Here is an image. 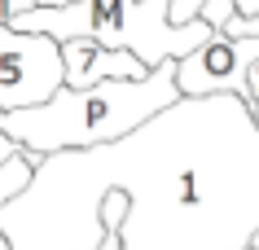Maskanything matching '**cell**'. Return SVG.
<instances>
[{
	"instance_id": "6da1fadb",
	"label": "cell",
	"mask_w": 259,
	"mask_h": 250,
	"mask_svg": "<svg viewBox=\"0 0 259 250\" xmlns=\"http://www.w3.org/2000/svg\"><path fill=\"white\" fill-rule=\"evenodd\" d=\"M123 193L119 250H246L259 228V132L233 92L180 97L123 140L35 163L0 207L9 250H101V202Z\"/></svg>"
},
{
	"instance_id": "7a4b0ae2",
	"label": "cell",
	"mask_w": 259,
	"mask_h": 250,
	"mask_svg": "<svg viewBox=\"0 0 259 250\" xmlns=\"http://www.w3.org/2000/svg\"><path fill=\"white\" fill-rule=\"evenodd\" d=\"M176 92V62H158L145 79H110L97 88H57L44 106L31 110H0V136H9L18 149L49 158L62 149H93L123 140L150 123L158 110H167Z\"/></svg>"
},
{
	"instance_id": "3957f363",
	"label": "cell",
	"mask_w": 259,
	"mask_h": 250,
	"mask_svg": "<svg viewBox=\"0 0 259 250\" xmlns=\"http://www.w3.org/2000/svg\"><path fill=\"white\" fill-rule=\"evenodd\" d=\"M62 83H66L62 44L49 35L14 31L9 22L0 27V110L14 114V110L44 106Z\"/></svg>"
},
{
	"instance_id": "277c9868",
	"label": "cell",
	"mask_w": 259,
	"mask_h": 250,
	"mask_svg": "<svg viewBox=\"0 0 259 250\" xmlns=\"http://www.w3.org/2000/svg\"><path fill=\"white\" fill-rule=\"evenodd\" d=\"M62 75H66V88H97V83H110V79H145L150 70L127 48H101L93 40H66L62 44Z\"/></svg>"
},
{
	"instance_id": "5b68a950",
	"label": "cell",
	"mask_w": 259,
	"mask_h": 250,
	"mask_svg": "<svg viewBox=\"0 0 259 250\" xmlns=\"http://www.w3.org/2000/svg\"><path fill=\"white\" fill-rule=\"evenodd\" d=\"M35 163H40V158H35V154H18V158H9V163L0 167V207H5V202H9V197H18L22 193V189H27V180H31V171H35Z\"/></svg>"
},
{
	"instance_id": "8992f818",
	"label": "cell",
	"mask_w": 259,
	"mask_h": 250,
	"mask_svg": "<svg viewBox=\"0 0 259 250\" xmlns=\"http://www.w3.org/2000/svg\"><path fill=\"white\" fill-rule=\"evenodd\" d=\"M202 5H206V0H171V5H167V22H171V27L193 22ZM233 9H237V18H255L259 14V0H233Z\"/></svg>"
},
{
	"instance_id": "52a82bcc",
	"label": "cell",
	"mask_w": 259,
	"mask_h": 250,
	"mask_svg": "<svg viewBox=\"0 0 259 250\" xmlns=\"http://www.w3.org/2000/svg\"><path fill=\"white\" fill-rule=\"evenodd\" d=\"M237 101H246V106H259V57L250 62V70H246V79H242V92H237Z\"/></svg>"
},
{
	"instance_id": "ba28073f",
	"label": "cell",
	"mask_w": 259,
	"mask_h": 250,
	"mask_svg": "<svg viewBox=\"0 0 259 250\" xmlns=\"http://www.w3.org/2000/svg\"><path fill=\"white\" fill-rule=\"evenodd\" d=\"M18 154H22V149H18L14 140H9V136H0V167L9 163V158H18Z\"/></svg>"
},
{
	"instance_id": "9c48e42d",
	"label": "cell",
	"mask_w": 259,
	"mask_h": 250,
	"mask_svg": "<svg viewBox=\"0 0 259 250\" xmlns=\"http://www.w3.org/2000/svg\"><path fill=\"white\" fill-rule=\"evenodd\" d=\"M62 5H75V0H40V9H62Z\"/></svg>"
},
{
	"instance_id": "30bf717a",
	"label": "cell",
	"mask_w": 259,
	"mask_h": 250,
	"mask_svg": "<svg viewBox=\"0 0 259 250\" xmlns=\"http://www.w3.org/2000/svg\"><path fill=\"white\" fill-rule=\"evenodd\" d=\"M250 110V123H255V132H259V106H246Z\"/></svg>"
},
{
	"instance_id": "8fae6325",
	"label": "cell",
	"mask_w": 259,
	"mask_h": 250,
	"mask_svg": "<svg viewBox=\"0 0 259 250\" xmlns=\"http://www.w3.org/2000/svg\"><path fill=\"white\" fill-rule=\"evenodd\" d=\"M246 250H259V228H255V237H250V246H246Z\"/></svg>"
}]
</instances>
